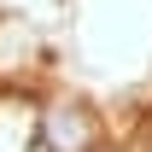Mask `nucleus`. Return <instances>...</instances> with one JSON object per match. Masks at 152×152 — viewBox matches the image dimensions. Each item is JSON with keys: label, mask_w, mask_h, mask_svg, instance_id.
Here are the masks:
<instances>
[{"label": "nucleus", "mask_w": 152, "mask_h": 152, "mask_svg": "<svg viewBox=\"0 0 152 152\" xmlns=\"http://www.w3.org/2000/svg\"><path fill=\"white\" fill-rule=\"evenodd\" d=\"M94 117L82 111V105H53L47 111V146L53 152H88L94 146Z\"/></svg>", "instance_id": "1"}]
</instances>
